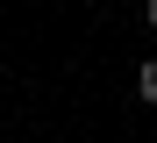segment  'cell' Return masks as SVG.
Returning <instances> with one entry per match:
<instances>
[{
	"label": "cell",
	"mask_w": 157,
	"mask_h": 143,
	"mask_svg": "<svg viewBox=\"0 0 157 143\" xmlns=\"http://www.w3.org/2000/svg\"><path fill=\"white\" fill-rule=\"evenodd\" d=\"M143 22H150V29H157V0H143Z\"/></svg>",
	"instance_id": "cell-2"
},
{
	"label": "cell",
	"mask_w": 157,
	"mask_h": 143,
	"mask_svg": "<svg viewBox=\"0 0 157 143\" xmlns=\"http://www.w3.org/2000/svg\"><path fill=\"white\" fill-rule=\"evenodd\" d=\"M136 93H143V100H150V107H157V57H150V65H143V72H136Z\"/></svg>",
	"instance_id": "cell-1"
}]
</instances>
